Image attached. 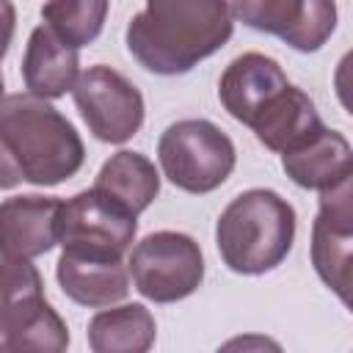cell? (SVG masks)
I'll return each instance as SVG.
<instances>
[{"label":"cell","instance_id":"7a4b0ae2","mask_svg":"<svg viewBox=\"0 0 353 353\" xmlns=\"http://www.w3.org/2000/svg\"><path fill=\"white\" fill-rule=\"evenodd\" d=\"M0 143L22 182L50 188L83 168L85 146L74 124L33 94L0 99Z\"/></svg>","mask_w":353,"mask_h":353},{"label":"cell","instance_id":"603a6c76","mask_svg":"<svg viewBox=\"0 0 353 353\" xmlns=\"http://www.w3.org/2000/svg\"><path fill=\"white\" fill-rule=\"evenodd\" d=\"M19 182H22V176L17 174L14 163L8 160V154H6V149H3V143H0V190H11V188H17Z\"/></svg>","mask_w":353,"mask_h":353},{"label":"cell","instance_id":"9c48e42d","mask_svg":"<svg viewBox=\"0 0 353 353\" xmlns=\"http://www.w3.org/2000/svg\"><path fill=\"white\" fill-rule=\"evenodd\" d=\"M353 251V188L342 182L334 190L320 193V210L312 223V265L325 287H331L342 303H347Z\"/></svg>","mask_w":353,"mask_h":353},{"label":"cell","instance_id":"277c9868","mask_svg":"<svg viewBox=\"0 0 353 353\" xmlns=\"http://www.w3.org/2000/svg\"><path fill=\"white\" fill-rule=\"evenodd\" d=\"M163 176L193 196L212 193L234 171L237 152L232 138L210 119H182L163 130L157 141Z\"/></svg>","mask_w":353,"mask_h":353},{"label":"cell","instance_id":"9a60e30c","mask_svg":"<svg viewBox=\"0 0 353 353\" xmlns=\"http://www.w3.org/2000/svg\"><path fill=\"white\" fill-rule=\"evenodd\" d=\"M325 124L320 121V113L306 91L298 85H287L251 124L256 141L279 154H287L298 146H303L309 138H314Z\"/></svg>","mask_w":353,"mask_h":353},{"label":"cell","instance_id":"8fae6325","mask_svg":"<svg viewBox=\"0 0 353 353\" xmlns=\"http://www.w3.org/2000/svg\"><path fill=\"white\" fill-rule=\"evenodd\" d=\"M58 210L55 196H11L0 201V251L8 259H36L58 245Z\"/></svg>","mask_w":353,"mask_h":353},{"label":"cell","instance_id":"e0dca14e","mask_svg":"<svg viewBox=\"0 0 353 353\" xmlns=\"http://www.w3.org/2000/svg\"><path fill=\"white\" fill-rule=\"evenodd\" d=\"M91 353H149L157 339V325L143 303H121L97 312L88 320Z\"/></svg>","mask_w":353,"mask_h":353},{"label":"cell","instance_id":"2e32d148","mask_svg":"<svg viewBox=\"0 0 353 353\" xmlns=\"http://www.w3.org/2000/svg\"><path fill=\"white\" fill-rule=\"evenodd\" d=\"M94 190L99 196H105L108 201L119 204L124 212L138 218L157 199L160 174L146 154L121 149L102 163L97 179H94Z\"/></svg>","mask_w":353,"mask_h":353},{"label":"cell","instance_id":"8992f818","mask_svg":"<svg viewBox=\"0 0 353 353\" xmlns=\"http://www.w3.org/2000/svg\"><path fill=\"white\" fill-rule=\"evenodd\" d=\"M138 218L99 196L94 188L61 201L58 245L72 254L121 259L135 240Z\"/></svg>","mask_w":353,"mask_h":353},{"label":"cell","instance_id":"44dd1931","mask_svg":"<svg viewBox=\"0 0 353 353\" xmlns=\"http://www.w3.org/2000/svg\"><path fill=\"white\" fill-rule=\"evenodd\" d=\"M215 353H284V347L268 334H237L226 339Z\"/></svg>","mask_w":353,"mask_h":353},{"label":"cell","instance_id":"5bb4252c","mask_svg":"<svg viewBox=\"0 0 353 353\" xmlns=\"http://www.w3.org/2000/svg\"><path fill=\"white\" fill-rule=\"evenodd\" d=\"M80 77L77 50L61 41L47 25L30 30L22 55V80L28 94L39 99H58L74 88Z\"/></svg>","mask_w":353,"mask_h":353},{"label":"cell","instance_id":"ffe728a7","mask_svg":"<svg viewBox=\"0 0 353 353\" xmlns=\"http://www.w3.org/2000/svg\"><path fill=\"white\" fill-rule=\"evenodd\" d=\"M41 276L33 262L8 259L0 251V334L14 320V314L30 301L41 298Z\"/></svg>","mask_w":353,"mask_h":353},{"label":"cell","instance_id":"7402d4cb","mask_svg":"<svg viewBox=\"0 0 353 353\" xmlns=\"http://www.w3.org/2000/svg\"><path fill=\"white\" fill-rule=\"evenodd\" d=\"M14 28H17V8H14V3L0 0V61L6 58V52L11 47Z\"/></svg>","mask_w":353,"mask_h":353},{"label":"cell","instance_id":"ba28073f","mask_svg":"<svg viewBox=\"0 0 353 353\" xmlns=\"http://www.w3.org/2000/svg\"><path fill=\"white\" fill-rule=\"evenodd\" d=\"M234 19L273 33L298 52H317L336 28V6L328 0H240L229 3Z\"/></svg>","mask_w":353,"mask_h":353},{"label":"cell","instance_id":"d6986e66","mask_svg":"<svg viewBox=\"0 0 353 353\" xmlns=\"http://www.w3.org/2000/svg\"><path fill=\"white\" fill-rule=\"evenodd\" d=\"M105 14V0H52L41 6L44 25L74 50L91 44L102 33Z\"/></svg>","mask_w":353,"mask_h":353},{"label":"cell","instance_id":"6da1fadb","mask_svg":"<svg viewBox=\"0 0 353 353\" xmlns=\"http://www.w3.org/2000/svg\"><path fill=\"white\" fill-rule=\"evenodd\" d=\"M234 30L223 0H149L127 22L130 55L154 74H185L218 52Z\"/></svg>","mask_w":353,"mask_h":353},{"label":"cell","instance_id":"5b68a950","mask_svg":"<svg viewBox=\"0 0 353 353\" xmlns=\"http://www.w3.org/2000/svg\"><path fill=\"white\" fill-rule=\"evenodd\" d=\"M127 273L143 298L154 303H176L201 287L204 256L190 234L163 229L132 245Z\"/></svg>","mask_w":353,"mask_h":353},{"label":"cell","instance_id":"52a82bcc","mask_svg":"<svg viewBox=\"0 0 353 353\" xmlns=\"http://www.w3.org/2000/svg\"><path fill=\"white\" fill-rule=\"evenodd\" d=\"M72 97L97 141L124 143L143 124L146 108L141 91L113 66L97 63L80 72Z\"/></svg>","mask_w":353,"mask_h":353},{"label":"cell","instance_id":"30bf717a","mask_svg":"<svg viewBox=\"0 0 353 353\" xmlns=\"http://www.w3.org/2000/svg\"><path fill=\"white\" fill-rule=\"evenodd\" d=\"M290 85L279 61L262 52H243L221 74L218 99L232 119L251 127L254 119Z\"/></svg>","mask_w":353,"mask_h":353},{"label":"cell","instance_id":"7c38bea8","mask_svg":"<svg viewBox=\"0 0 353 353\" xmlns=\"http://www.w3.org/2000/svg\"><path fill=\"white\" fill-rule=\"evenodd\" d=\"M55 279L66 298L88 309H108L130 292V273L121 259L61 251Z\"/></svg>","mask_w":353,"mask_h":353},{"label":"cell","instance_id":"4fadbf2b","mask_svg":"<svg viewBox=\"0 0 353 353\" xmlns=\"http://www.w3.org/2000/svg\"><path fill=\"white\" fill-rule=\"evenodd\" d=\"M281 168L298 188L325 193L342 182H350L353 149L342 132L323 127L303 146L281 154Z\"/></svg>","mask_w":353,"mask_h":353},{"label":"cell","instance_id":"cb8c5ba5","mask_svg":"<svg viewBox=\"0 0 353 353\" xmlns=\"http://www.w3.org/2000/svg\"><path fill=\"white\" fill-rule=\"evenodd\" d=\"M0 99H3V72H0Z\"/></svg>","mask_w":353,"mask_h":353},{"label":"cell","instance_id":"3957f363","mask_svg":"<svg viewBox=\"0 0 353 353\" xmlns=\"http://www.w3.org/2000/svg\"><path fill=\"white\" fill-rule=\"evenodd\" d=\"M295 210L268 188L234 196L215 223V245L223 265L240 276H262L292 251Z\"/></svg>","mask_w":353,"mask_h":353},{"label":"cell","instance_id":"ac0fdd59","mask_svg":"<svg viewBox=\"0 0 353 353\" xmlns=\"http://www.w3.org/2000/svg\"><path fill=\"white\" fill-rule=\"evenodd\" d=\"M3 336L8 353H66L69 347V328L44 295L22 306Z\"/></svg>","mask_w":353,"mask_h":353},{"label":"cell","instance_id":"d4e9b609","mask_svg":"<svg viewBox=\"0 0 353 353\" xmlns=\"http://www.w3.org/2000/svg\"><path fill=\"white\" fill-rule=\"evenodd\" d=\"M0 353H8V350H6V345H0Z\"/></svg>","mask_w":353,"mask_h":353}]
</instances>
